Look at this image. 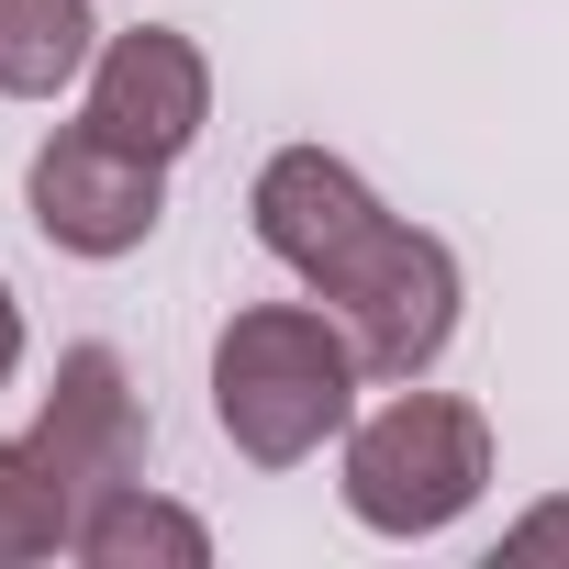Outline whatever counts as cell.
Listing matches in <instances>:
<instances>
[{
  "label": "cell",
  "mask_w": 569,
  "mask_h": 569,
  "mask_svg": "<svg viewBox=\"0 0 569 569\" xmlns=\"http://www.w3.org/2000/svg\"><path fill=\"white\" fill-rule=\"evenodd\" d=\"M246 212H257V246L358 336L369 391H402V380H425L458 347V313H469L458 246L402 223L336 146H279L246 179Z\"/></svg>",
  "instance_id": "obj_1"
},
{
  "label": "cell",
  "mask_w": 569,
  "mask_h": 569,
  "mask_svg": "<svg viewBox=\"0 0 569 569\" xmlns=\"http://www.w3.org/2000/svg\"><path fill=\"white\" fill-rule=\"evenodd\" d=\"M369 358L358 336L302 291V302H246L212 336V425L246 469H302L358 425Z\"/></svg>",
  "instance_id": "obj_2"
},
{
  "label": "cell",
  "mask_w": 569,
  "mask_h": 569,
  "mask_svg": "<svg viewBox=\"0 0 569 569\" xmlns=\"http://www.w3.org/2000/svg\"><path fill=\"white\" fill-rule=\"evenodd\" d=\"M480 491H491V413L458 402V391L402 380L391 402H369L336 436V502L391 547H425V536L469 525Z\"/></svg>",
  "instance_id": "obj_3"
},
{
  "label": "cell",
  "mask_w": 569,
  "mask_h": 569,
  "mask_svg": "<svg viewBox=\"0 0 569 569\" xmlns=\"http://www.w3.org/2000/svg\"><path fill=\"white\" fill-rule=\"evenodd\" d=\"M23 212H34V234H46L57 257L112 268V257L157 246V223H168V168L79 112V123L34 134V157H23Z\"/></svg>",
  "instance_id": "obj_4"
},
{
  "label": "cell",
  "mask_w": 569,
  "mask_h": 569,
  "mask_svg": "<svg viewBox=\"0 0 569 569\" xmlns=\"http://www.w3.org/2000/svg\"><path fill=\"white\" fill-rule=\"evenodd\" d=\"M23 447L46 458V480H57V491L79 502V525H90L101 491L146 480V391H134V369H123L112 347H68L57 380H46V402H34V425H23Z\"/></svg>",
  "instance_id": "obj_5"
},
{
  "label": "cell",
  "mask_w": 569,
  "mask_h": 569,
  "mask_svg": "<svg viewBox=\"0 0 569 569\" xmlns=\"http://www.w3.org/2000/svg\"><path fill=\"white\" fill-rule=\"evenodd\" d=\"M79 112L123 146H146L157 168H179L201 134H212V57L179 34V23H123L101 34L90 79H79Z\"/></svg>",
  "instance_id": "obj_6"
},
{
  "label": "cell",
  "mask_w": 569,
  "mask_h": 569,
  "mask_svg": "<svg viewBox=\"0 0 569 569\" xmlns=\"http://www.w3.org/2000/svg\"><path fill=\"white\" fill-rule=\"evenodd\" d=\"M68 558L79 569H212V525L190 502H168L157 480H123V491L90 502V525H79Z\"/></svg>",
  "instance_id": "obj_7"
},
{
  "label": "cell",
  "mask_w": 569,
  "mask_h": 569,
  "mask_svg": "<svg viewBox=\"0 0 569 569\" xmlns=\"http://www.w3.org/2000/svg\"><path fill=\"white\" fill-rule=\"evenodd\" d=\"M101 57L90 0H0V101H68Z\"/></svg>",
  "instance_id": "obj_8"
},
{
  "label": "cell",
  "mask_w": 569,
  "mask_h": 569,
  "mask_svg": "<svg viewBox=\"0 0 569 569\" xmlns=\"http://www.w3.org/2000/svg\"><path fill=\"white\" fill-rule=\"evenodd\" d=\"M79 547V502L46 480V458L23 436H0V569H34Z\"/></svg>",
  "instance_id": "obj_9"
},
{
  "label": "cell",
  "mask_w": 569,
  "mask_h": 569,
  "mask_svg": "<svg viewBox=\"0 0 569 569\" xmlns=\"http://www.w3.org/2000/svg\"><path fill=\"white\" fill-rule=\"evenodd\" d=\"M502 558H569V491H547V502H525V513L502 525Z\"/></svg>",
  "instance_id": "obj_10"
},
{
  "label": "cell",
  "mask_w": 569,
  "mask_h": 569,
  "mask_svg": "<svg viewBox=\"0 0 569 569\" xmlns=\"http://www.w3.org/2000/svg\"><path fill=\"white\" fill-rule=\"evenodd\" d=\"M23 347H34V325H23V291H12V279H0V391L23 380Z\"/></svg>",
  "instance_id": "obj_11"
}]
</instances>
